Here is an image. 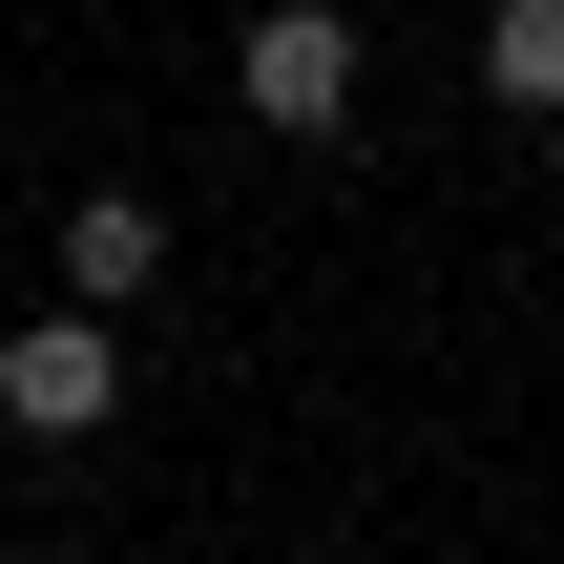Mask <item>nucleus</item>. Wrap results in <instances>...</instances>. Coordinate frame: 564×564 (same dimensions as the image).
Instances as JSON below:
<instances>
[{
  "instance_id": "nucleus-1",
  "label": "nucleus",
  "mask_w": 564,
  "mask_h": 564,
  "mask_svg": "<svg viewBox=\"0 0 564 564\" xmlns=\"http://www.w3.org/2000/svg\"><path fill=\"white\" fill-rule=\"evenodd\" d=\"M230 105H251L272 147H335V126H356V0H251Z\"/></svg>"
},
{
  "instance_id": "nucleus-2",
  "label": "nucleus",
  "mask_w": 564,
  "mask_h": 564,
  "mask_svg": "<svg viewBox=\"0 0 564 564\" xmlns=\"http://www.w3.org/2000/svg\"><path fill=\"white\" fill-rule=\"evenodd\" d=\"M105 419H126V335H105L84 293L21 314V335H0V440H105Z\"/></svg>"
},
{
  "instance_id": "nucleus-3",
  "label": "nucleus",
  "mask_w": 564,
  "mask_h": 564,
  "mask_svg": "<svg viewBox=\"0 0 564 564\" xmlns=\"http://www.w3.org/2000/svg\"><path fill=\"white\" fill-rule=\"evenodd\" d=\"M147 272H167V209H147V188H84V209H63V293H84V314H126Z\"/></svg>"
},
{
  "instance_id": "nucleus-4",
  "label": "nucleus",
  "mask_w": 564,
  "mask_h": 564,
  "mask_svg": "<svg viewBox=\"0 0 564 564\" xmlns=\"http://www.w3.org/2000/svg\"><path fill=\"white\" fill-rule=\"evenodd\" d=\"M481 84L502 105H564V0H481Z\"/></svg>"
}]
</instances>
